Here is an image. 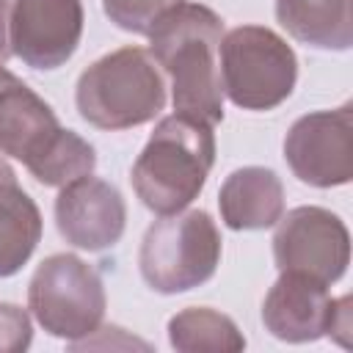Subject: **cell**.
<instances>
[{
    "label": "cell",
    "mask_w": 353,
    "mask_h": 353,
    "mask_svg": "<svg viewBox=\"0 0 353 353\" xmlns=\"http://www.w3.org/2000/svg\"><path fill=\"white\" fill-rule=\"evenodd\" d=\"M279 25L301 44L314 50H350V0H276Z\"/></svg>",
    "instance_id": "14"
},
{
    "label": "cell",
    "mask_w": 353,
    "mask_h": 353,
    "mask_svg": "<svg viewBox=\"0 0 353 353\" xmlns=\"http://www.w3.org/2000/svg\"><path fill=\"white\" fill-rule=\"evenodd\" d=\"M83 22L80 0H11V55L30 69H58L74 55Z\"/></svg>",
    "instance_id": "9"
},
{
    "label": "cell",
    "mask_w": 353,
    "mask_h": 353,
    "mask_svg": "<svg viewBox=\"0 0 353 353\" xmlns=\"http://www.w3.org/2000/svg\"><path fill=\"white\" fill-rule=\"evenodd\" d=\"M221 91L243 110H273L295 88L298 58L270 28L240 25L218 44Z\"/></svg>",
    "instance_id": "5"
},
{
    "label": "cell",
    "mask_w": 353,
    "mask_h": 353,
    "mask_svg": "<svg viewBox=\"0 0 353 353\" xmlns=\"http://www.w3.org/2000/svg\"><path fill=\"white\" fill-rule=\"evenodd\" d=\"M336 303L325 284L298 273H281L262 301V323L281 342H314L328 336Z\"/></svg>",
    "instance_id": "11"
},
{
    "label": "cell",
    "mask_w": 353,
    "mask_h": 353,
    "mask_svg": "<svg viewBox=\"0 0 353 353\" xmlns=\"http://www.w3.org/2000/svg\"><path fill=\"white\" fill-rule=\"evenodd\" d=\"M41 240V212L17 176L0 179V279L22 270Z\"/></svg>",
    "instance_id": "15"
},
{
    "label": "cell",
    "mask_w": 353,
    "mask_h": 353,
    "mask_svg": "<svg viewBox=\"0 0 353 353\" xmlns=\"http://www.w3.org/2000/svg\"><path fill=\"white\" fill-rule=\"evenodd\" d=\"M61 130L55 110L0 63V152L30 168Z\"/></svg>",
    "instance_id": "12"
},
{
    "label": "cell",
    "mask_w": 353,
    "mask_h": 353,
    "mask_svg": "<svg viewBox=\"0 0 353 353\" xmlns=\"http://www.w3.org/2000/svg\"><path fill=\"white\" fill-rule=\"evenodd\" d=\"M179 3L182 0H102V8L116 28L127 33L149 36L154 22Z\"/></svg>",
    "instance_id": "18"
},
{
    "label": "cell",
    "mask_w": 353,
    "mask_h": 353,
    "mask_svg": "<svg viewBox=\"0 0 353 353\" xmlns=\"http://www.w3.org/2000/svg\"><path fill=\"white\" fill-rule=\"evenodd\" d=\"M74 105L97 130H130L165 108V83L149 50L119 47L80 72Z\"/></svg>",
    "instance_id": "3"
},
{
    "label": "cell",
    "mask_w": 353,
    "mask_h": 353,
    "mask_svg": "<svg viewBox=\"0 0 353 353\" xmlns=\"http://www.w3.org/2000/svg\"><path fill=\"white\" fill-rule=\"evenodd\" d=\"M273 259L279 273H298L331 287L345 276L350 262L347 226L325 207H295L276 221Z\"/></svg>",
    "instance_id": "7"
},
{
    "label": "cell",
    "mask_w": 353,
    "mask_h": 353,
    "mask_svg": "<svg viewBox=\"0 0 353 353\" xmlns=\"http://www.w3.org/2000/svg\"><path fill=\"white\" fill-rule=\"evenodd\" d=\"M168 342L179 353H237L245 336L237 323L210 306H190L168 320Z\"/></svg>",
    "instance_id": "16"
},
{
    "label": "cell",
    "mask_w": 353,
    "mask_h": 353,
    "mask_svg": "<svg viewBox=\"0 0 353 353\" xmlns=\"http://www.w3.org/2000/svg\"><path fill=\"white\" fill-rule=\"evenodd\" d=\"M8 17H11V0H0V63L11 58V44H8Z\"/></svg>",
    "instance_id": "20"
},
{
    "label": "cell",
    "mask_w": 353,
    "mask_h": 353,
    "mask_svg": "<svg viewBox=\"0 0 353 353\" xmlns=\"http://www.w3.org/2000/svg\"><path fill=\"white\" fill-rule=\"evenodd\" d=\"M212 163V124L174 110L154 124V132L132 163L130 182L146 210L174 215L201 193Z\"/></svg>",
    "instance_id": "2"
},
{
    "label": "cell",
    "mask_w": 353,
    "mask_h": 353,
    "mask_svg": "<svg viewBox=\"0 0 353 353\" xmlns=\"http://www.w3.org/2000/svg\"><path fill=\"white\" fill-rule=\"evenodd\" d=\"M94 168H97L94 146L85 138H80L74 130H61L28 171L36 182L47 188H63L74 179L88 176Z\"/></svg>",
    "instance_id": "17"
},
{
    "label": "cell",
    "mask_w": 353,
    "mask_h": 353,
    "mask_svg": "<svg viewBox=\"0 0 353 353\" xmlns=\"http://www.w3.org/2000/svg\"><path fill=\"white\" fill-rule=\"evenodd\" d=\"M223 39V19L201 3H179L149 30V52L168 74L176 113L223 121V91L215 50Z\"/></svg>",
    "instance_id": "1"
},
{
    "label": "cell",
    "mask_w": 353,
    "mask_h": 353,
    "mask_svg": "<svg viewBox=\"0 0 353 353\" xmlns=\"http://www.w3.org/2000/svg\"><path fill=\"white\" fill-rule=\"evenodd\" d=\"M58 234L83 251L113 248L127 226V204L116 185L83 176L61 188L55 199Z\"/></svg>",
    "instance_id": "10"
},
{
    "label": "cell",
    "mask_w": 353,
    "mask_h": 353,
    "mask_svg": "<svg viewBox=\"0 0 353 353\" xmlns=\"http://www.w3.org/2000/svg\"><path fill=\"white\" fill-rule=\"evenodd\" d=\"M105 306L99 273L74 254H50L30 276L28 309L50 336L80 342L97 334Z\"/></svg>",
    "instance_id": "6"
},
{
    "label": "cell",
    "mask_w": 353,
    "mask_h": 353,
    "mask_svg": "<svg viewBox=\"0 0 353 353\" xmlns=\"http://www.w3.org/2000/svg\"><path fill=\"white\" fill-rule=\"evenodd\" d=\"M8 176H17V174H14V168L0 157V179H8Z\"/></svg>",
    "instance_id": "21"
},
{
    "label": "cell",
    "mask_w": 353,
    "mask_h": 353,
    "mask_svg": "<svg viewBox=\"0 0 353 353\" xmlns=\"http://www.w3.org/2000/svg\"><path fill=\"white\" fill-rule=\"evenodd\" d=\"M33 325L22 306L0 301V353H19L30 345Z\"/></svg>",
    "instance_id": "19"
},
{
    "label": "cell",
    "mask_w": 353,
    "mask_h": 353,
    "mask_svg": "<svg viewBox=\"0 0 353 353\" xmlns=\"http://www.w3.org/2000/svg\"><path fill=\"white\" fill-rule=\"evenodd\" d=\"M221 232L207 210L160 215L141 240V276L160 295L201 287L221 265Z\"/></svg>",
    "instance_id": "4"
},
{
    "label": "cell",
    "mask_w": 353,
    "mask_h": 353,
    "mask_svg": "<svg viewBox=\"0 0 353 353\" xmlns=\"http://www.w3.org/2000/svg\"><path fill=\"white\" fill-rule=\"evenodd\" d=\"M284 160L312 188L347 185L353 179V105L295 119L284 135Z\"/></svg>",
    "instance_id": "8"
},
{
    "label": "cell",
    "mask_w": 353,
    "mask_h": 353,
    "mask_svg": "<svg viewBox=\"0 0 353 353\" xmlns=\"http://www.w3.org/2000/svg\"><path fill=\"white\" fill-rule=\"evenodd\" d=\"M221 221L234 232L270 229L284 215V185L273 168L243 165L218 190Z\"/></svg>",
    "instance_id": "13"
}]
</instances>
